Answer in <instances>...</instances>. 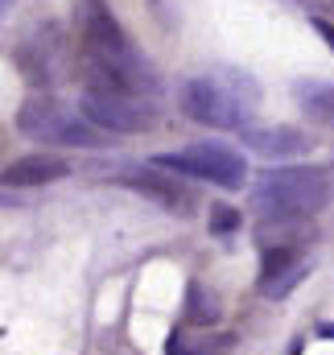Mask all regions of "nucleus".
Here are the masks:
<instances>
[{
  "label": "nucleus",
  "mask_w": 334,
  "mask_h": 355,
  "mask_svg": "<svg viewBox=\"0 0 334 355\" xmlns=\"http://www.w3.org/2000/svg\"><path fill=\"white\" fill-rule=\"evenodd\" d=\"M83 46H87V67L91 83L87 87H116V91H157L153 67L137 54L120 21L103 8V0H87L83 12Z\"/></svg>",
  "instance_id": "nucleus-1"
},
{
  "label": "nucleus",
  "mask_w": 334,
  "mask_h": 355,
  "mask_svg": "<svg viewBox=\"0 0 334 355\" xmlns=\"http://www.w3.org/2000/svg\"><path fill=\"white\" fill-rule=\"evenodd\" d=\"M334 186L326 170L314 166H285V170H264L256 174L248 194V207L260 223H301L326 211Z\"/></svg>",
  "instance_id": "nucleus-2"
},
{
  "label": "nucleus",
  "mask_w": 334,
  "mask_h": 355,
  "mask_svg": "<svg viewBox=\"0 0 334 355\" xmlns=\"http://www.w3.org/2000/svg\"><path fill=\"white\" fill-rule=\"evenodd\" d=\"M17 132L42 145H62V149H103L107 132L95 128L83 112L67 107L54 95H29L17 112Z\"/></svg>",
  "instance_id": "nucleus-3"
},
{
  "label": "nucleus",
  "mask_w": 334,
  "mask_h": 355,
  "mask_svg": "<svg viewBox=\"0 0 334 355\" xmlns=\"http://www.w3.org/2000/svg\"><path fill=\"white\" fill-rule=\"evenodd\" d=\"M244 91H252L248 83H227L219 75H194L177 87V103L194 124L206 128H248L252 103L244 99Z\"/></svg>",
  "instance_id": "nucleus-4"
},
{
  "label": "nucleus",
  "mask_w": 334,
  "mask_h": 355,
  "mask_svg": "<svg viewBox=\"0 0 334 355\" xmlns=\"http://www.w3.org/2000/svg\"><path fill=\"white\" fill-rule=\"evenodd\" d=\"M153 166L173 170L182 178H198V182H211L219 190H244L248 182V162L244 153H236L231 145H219V141H194L177 153H157Z\"/></svg>",
  "instance_id": "nucleus-5"
},
{
  "label": "nucleus",
  "mask_w": 334,
  "mask_h": 355,
  "mask_svg": "<svg viewBox=\"0 0 334 355\" xmlns=\"http://www.w3.org/2000/svg\"><path fill=\"white\" fill-rule=\"evenodd\" d=\"M79 112L95 128H103L107 137H137L157 128V107L153 99L137 95V91H116V87H83Z\"/></svg>",
  "instance_id": "nucleus-6"
},
{
  "label": "nucleus",
  "mask_w": 334,
  "mask_h": 355,
  "mask_svg": "<svg viewBox=\"0 0 334 355\" xmlns=\"http://www.w3.org/2000/svg\"><path fill=\"white\" fill-rule=\"evenodd\" d=\"M306 277H310V257H306L297 244H264L260 281H256L260 297L281 302V297H289Z\"/></svg>",
  "instance_id": "nucleus-7"
},
{
  "label": "nucleus",
  "mask_w": 334,
  "mask_h": 355,
  "mask_svg": "<svg viewBox=\"0 0 334 355\" xmlns=\"http://www.w3.org/2000/svg\"><path fill=\"white\" fill-rule=\"evenodd\" d=\"M120 182H124L128 190H137V194L153 198L157 207H166L169 215H190V211L198 207V194H194V186H190L182 174H173V170H161V166L128 170V174H120Z\"/></svg>",
  "instance_id": "nucleus-8"
},
{
  "label": "nucleus",
  "mask_w": 334,
  "mask_h": 355,
  "mask_svg": "<svg viewBox=\"0 0 334 355\" xmlns=\"http://www.w3.org/2000/svg\"><path fill=\"white\" fill-rule=\"evenodd\" d=\"M240 137H244V145H248L252 153H260V157H301V153H310V132L306 128H293V124H248V128H240Z\"/></svg>",
  "instance_id": "nucleus-9"
},
{
  "label": "nucleus",
  "mask_w": 334,
  "mask_h": 355,
  "mask_svg": "<svg viewBox=\"0 0 334 355\" xmlns=\"http://www.w3.org/2000/svg\"><path fill=\"white\" fill-rule=\"evenodd\" d=\"M67 174H71V162L58 157V153H25V157L4 166L8 186H46V182H58Z\"/></svg>",
  "instance_id": "nucleus-10"
},
{
  "label": "nucleus",
  "mask_w": 334,
  "mask_h": 355,
  "mask_svg": "<svg viewBox=\"0 0 334 355\" xmlns=\"http://www.w3.org/2000/svg\"><path fill=\"white\" fill-rule=\"evenodd\" d=\"M236 335H182L173 331L166 343V355H231Z\"/></svg>",
  "instance_id": "nucleus-11"
},
{
  "label": "nucleus",
  "mask_w": 334,
  "mask_h": 355,
  "mask_svg": "<svg viewBox=\"0 0 334 355\" xmlns=\"http://www.w3.org/2000/svg\"><path fill=\"white\" fill-rule=\"evenodd\" d=\"M297 99H301V107L314 124L334 128V83H301Z\"/></svg>",
  "instance_id": "nucleus-12"
},
{
  "label": "nucleus",
  "mask_w": 334,
  "mask_h": 355,
  "mask_svg": "<svg viewBox=\"0 0 334 355\" xmlns=\"http://www.w3.org/2000/svg\"><path fill=\"white\" fill-rule=\"evenodd\" d=\"M219 297L215 293H206V285L202 281H190V289H186V322L190 327H211V322H219Z\"/></svg>",
  "instance_id": "nucleus-13"
},
{
  "label": "nucleus",
  "mask_w": 334,
  "mask_h": 355,
  "mask_svg": "<svg viewBox=\"0 0 334 355\" xmlns=\"http://www.w3.org/2000/svg\"><path fill=\"white\" fill-rule=\"evenodd\" d=\"M206 227H211V232H219V236H223V232H236V227H240V211H236V207H227V202H219V207H211Z\"/></svg>",
  "instance_id": "nucleus-14"
},
{
  "label": "nucleus",
  "mask_w": 334,
  "mask_h": 355,
  "mask_svg": "<svg viewBox=\"0 0 334 355\" xmlns=\"http://www.w3.org/2000/svg\"><path fill=\"white\" fill-rule=\"evenodd\" d=\"M314 29L322 33V42H326V46L334 50V25H331V21H318V17H314Z\"/></svg>",
  "instance_id": "nucleus-15"
}]
</instances>
